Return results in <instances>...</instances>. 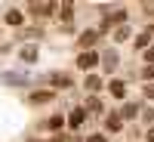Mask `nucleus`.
Segmentation results:
<instances>
[{
	"instance_id": "nucleus-9",
	"label": "nucleus",
	"mask_w": 154,
	"mask_h": 142,
	"mask_svg": "<svg viewBox=\"0 0 154 142\" xmlns=\"http://www.w3.org/2000/svg\"><path fill=\"white\" fill-rule=\"evenodd\" d=\"M22 62H37V49L34 46H25L22 49Z\"/></svg>"
},
{
	"instance_id": "nucleus-14",
	"label": "nucleus",
	"mask_w": 154,
	"mask_h": 142,
	"mask_svg": "<svg viewBox=\"0 0 154 142\" xmlns=\"http://www.w3.org/2000/svg\"><path fill=\"white\" fill-rule=\"evenodd\" d=\"M142 77H145V80H151V77H154V65H145V71H142Z\"/></svg>"
},
{
	"instance_id": "nucleus-1",
	"label": "nucleus",
	"mask_w": 154,
	"mask_h": 142,
	"mask_svg": "<svg viewBox=\"0 0 154 142\" xmlns=\"http://www.w3.org/2000/svg\"><path fill=\"white\" fill-rule=\"evenodd\" d=\"M96 65H99V49H83V53L77 56V68L89 71V68H96Z\"/></svg>"
},
{
	"instance_id": "nucleus-11",
	"label": "nucleus",
	"mask_w": 154,
	"mask_h": 142,
	"mask_svg": "<svg viewBox=\"0 0 154 142\" xmlns=\"http://www.w3.org/2000/svg\"><path fill=\"white\" fill-rule=\"evenodd\" d=\"M99 87H102V77L89 74V77H86V90H99Z\"/></svg>"
},
{
	"instance_id": "nucleus-7",
	"label": "nucleus",
	"mask_w": 154,
	"mask_h": 142,
	"mask_svg": "<svg viewBox=\"0 0 154 142\" xmlns=\"http://www.w3.org/2000/svg\"><path fill=\"white\" fill-rule=\"evenodd\" d=\"M108 90H111V96H117V99H120V96H126V84H123V80H111V87H108Z\"/></svg>"
},
{
	"instance_id": "nucleus-3",
	"label": "nucleus",
	"mask_w": 154,
	"mask_h": 142,
	"mask_svg": "<svg viewBox=\"0 0 154 142\" xmlns=\"http://www.w3.org/2000/svg\"><path fill=\"white\" fill-rule=\"evenodd\" d=\"M96 40H99V31H83L80 40H77V46H80V49H93Z\"/></svg>"
},
{
	"instance_id": "nucleus-5",
	"label": "nucleus",
	"mask_w": 154,
	"mask_h": 142,
	"mask_svg": "<svg viewBox=\"0 0 154 142\" xmlns=\"http://www.w3.org/2000/svg\"><path fill=\"white\" fill-rule=\"evenodd\" d=\"M3 22H6V25H12V28H19V25H25V16H22L19 9H9L6 16H3Z\"/></svg>"
},
{
	"instance_id": "nucleus-4",
	"label": "nucleus",
	"mask_w": 154,
	"mask_h": 142,
	"mask_svg": "<svg viewBox=\"0 0 154 142\" xmlns=\"http://www.w3.org/2000/svg\"><path fill=\"white\" fill-rule=\"evenodd\" d=\"M83 118H86V111H83V108H74V111L68 114V127H71V130H77V127L83 124Z\"/></svg>"
},
{
	"instance_id": "nucleus-10",
	"label": "nucleus",
	"mask_w": 154,
	"mask_h": 142,
	"mask_svg": "<svg viewBox=\"0 0 154 142\" xmlns=\"http://www.w3.org/2000/svg\"><path fill=\"white\" fill-rule=\"evenodd\" d=\"M108 130H111V133L120 130V114H108Z\"/></svg>"
},
{
	"instance_id": "nucleus-16",
	"label": "nucleus",
	"mask_w": 154,
	"mask_h": 142,
	"mask_svg": "<svg viewBox=\"0 0 154 142\" xmlns=\"http://www.w3.org/2000/svg\"><path fill=\"white\" fill-rule=\"evenodd\" d=\"M145 59H148V62H154V46H151L148 53H145Z\"/></svg>"
},
{
	"instance_id": "nucleus-15",
	"label": "nucleus",
	"mask_w": 154,
	"mask_h": 142,
	"mask_svg": "<svg viewBox=\"0 0 154 142\" xmlns=\"http://www.w3.org/2000/svg\"><path fill=\"white\" fill-rule=\"evenodd\" d=\"M148 37H151V34H142V37H136V46H139V49H142V46L148 43Z\"/></svg>"
},
{
	"instance_id": "nucleus-8",
	"label": "nucleus",
	"mask_w": 154,
	"mask_h": 142,
	"mask_svg": "<svg viewBox=\"0 0 154 142\" xmlns=\"http://www.w3.org/2000/svg\"><path fill=\"white\" fill-rule=\"evenodd\" d=\"M49 80H53L56 87H71V77H65L62 71H59V74H53V77H49Z\"/></svg>"
},
{
	"instance_id": "nucleus-13",
	"label": "nucleus",
	"mask_w": 154,
	"mask_h": 142,
	"mask_svg": "<svg viewBox=\"0 0 154 142\" xmlns=\"http://www.w3.org/2000/svg\"><path fill=\"white\" fill-rule=\"evenodd\" d=\"M86 142H108V139L102 136V133H93V136H86Z\"/></svg>"
},
{
	"instance_id": "nucleus-2",
	"label": "nucleus",
	"mask_w": 154,
	"mask_h": 142,
	"mask_svg": "<svg viewBox=\"0 0 154 142\" xmlns=\"http://www.w3.org/2000/svg\"><path fill=\"white\" fill-rule=\"evenodd\" d=\"M56 99V93H53V90H34V93L28 96V102H31V105H46V102H53Z\"/></svg>"
},
{
	"instance_id": "nucleus-12",
	"label": "nucleus",
	"mask_w": 154,
	"mask_h": 142,
	"mask_svg": "<svg viewBox=\"0 0 154 142\" xmlns=\"http://www.w3.org/2000/svg\"><path fill=\"white\" fill-rule=\"evenodd\" d=\"M114 37H117V40H126V37H130V28H126V25H123V28H117V31H114Z\"/></svg>"
},
{
	"instance_id": "nucleus-17",
	"label": "nucleus",
	"mask_w": 154,
	"mask_h": 142,
	"mask_svg": "<svg viewBox=\"0 0 154 142\" xmlns=\"http://www.w3.org/2000/svg\"><path fill=\"white\" fill-rule=\"evenodd\" d=\"M148 142H154V127H151V130H148Z\"/></svg>"
},
{
	"instance_id": "nucleus-6",
	"label": "nucleus",
	"mask_w": 154,
	"mask_h": 142,
	"mask_svg": "<svg viewBox=\"0 0 154 142\" xmlns=\"http://www.w3.org/2000/svg\"><path fill=\"white\" fill-rule=\"evenodd\" d=\"M43 127H46L49 133H56V130H62V127H65V118H62V114H53L49 121H43Z\"/></svg>"
}]
</instances>
